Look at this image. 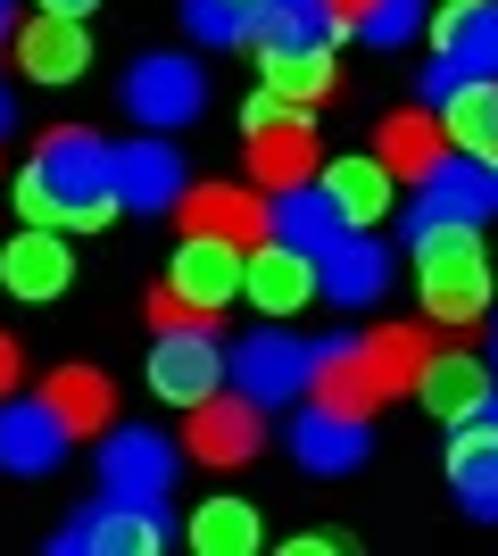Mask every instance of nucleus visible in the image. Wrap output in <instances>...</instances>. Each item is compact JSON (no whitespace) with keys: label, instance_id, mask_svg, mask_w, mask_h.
<instances>
[{"label":"nucleus","instance_id":"f257e3e1","mask_svg":"<svg viewBox=\"0 0 498 556\" xmlns=\"http://www.w3.org/2000/svg\"><path fill=\"white\" fill-rule=\"evenodd\" d=\"M17 216L25 225H59V232H100L117 216V150L84 125L34 141V159L17 175Z\"/></svg>","mask_w":498,"mask_h":556},{"label":"nucleus","instance_id":"f03ea898","mask_svg":"<svg viewBox=\"0 0 498 556\" xmlns=\"http://www.w3.org/2000/svg\"><path fill=\"white\" fill-rule=\"evenodd\" d=\"M416 232V275H424V307L432 325H482L490 316V257H482L474 225H407Z\"/></svg>","mask_w":498,"mask_h":556},{"label":"nucleus","instance_id":"7ed1b4c3","mask_svg":"<svg viewBox=\"0 0 498 556\" xmlns=\"http://www.w3.org/2000/svg\"><path fill=\"white\" fill-rule=\"evenodd\" d=\"M108 507H84L59 532V556H158L166 548V515L158 498H117V490H100Z\"/></svg>","mask_w":498,"mask_h":556},{"label":"nucleus","instance_id":"20e7f679","mask_svg":"<svg viewBox=\"0 0 498 556\" xmlns=\"http://www.w3.org/2000/svg\"><path fill=\"white\" fill-rule=\"evenodd\" d=\"M490 208H498V175L482 159L440 150V159L416 175V216H407V225H482Z\"/></svg>","mask_w":498,"mask_h":556},{"label":"nucleus","instance_id":"39448f33","mask_svg":"<svg viewBox=\"0 0 498 556\" xmlns=\"http://www.w3.org/2000/svg\"><path fill=\"white\" fill-rule=\"evenodd\" d=\"M308 366H316V341H291V332H250V341L225 357L241 399H258V407H283V399L308 391Z\"/></svg>","mask_w":498,"mask_h":556},{"label":"nucleus","instance_id":"423d86ee","mask_svg":"<svg viewBox=\"0 0 498 556\" xmlns=\"http://www.w3.org/2000/svg\"><path fill=\"white\" fill-rule=\"evenodd\" d=\"M200 100H208V84H200V67H191V59H175V50H150V59H133V75H125V109L142 116L150 134L191 125V116H200Z\"/></svg>","mask_w":498,"mask_h":556},{"label":"nucleus","instance_id":"0eeeda50","mask_svg":"<svg viewBox=\"0 0 498 556\" xmlns=\"http://www.w3.org/2000/svg\"><path fill=\"white\" fill-rule=\"evenodd\" d=\"M316 291H324L332 307H374L382 291H391V250L374 241V225L357 232V225H341L316 250Z\"/></svg>","mask_w":498,"mask_h":556},{"label":"nucleus","instance_id":"6e6552de","mask_svg":"<svg viewBox=\"0 0 498 556\" xmlns=\"http://www.w3.org/2000/svg\"><path fill=\"white\" fill-rule=\"evenodd\" d=\"M150 391L175 399V407H200L208 391H225V349H216V332L208 325L158 332V349H150Z\"/></svg>","mask_w":498,"mask_h":556},{"label":"nucleus","instance_id":"1a4fd4ad","mask_svg":"<svg viewBox=\"0 0 498 556\" xmlns=\"http://www.w3.org/2000/svg\"><path fill=\"white\" fill-rule=\"evenodd\" d=\"M75 282V250L59 225H25L17 241H0V291L25 307H50Z\"/></svg>","mask_w":498,"mask_h":556},{"label":"nucleus","instance_id":"9d476101","mask_svg":"<svg viewBox=\"0 0 498 556\" xmlns=\"http://www.w3.org/2000/svg\"><path fill=\"white\" fill-rule=\"evenodd\" d=\"M241 300L266 307V316H299L308 300H324V291H316V257L274 241V232L250 241V257H241Z\"/></svg>","mask_w":498,"mask_h":556},{"label":"nucleus","instance_id":"9b49d317","mask_svg":"<svg viewBox=\"0 0 498 556\" xmlns=\"http://www.w3.org/2000/svg\"><path fill=\"white\" fill-rule=\"evenodd\" d=\"M75 432L59 424L50 399H0V465L9 473H50V465H67Z\"/></svg>","mask_w":498,"mask_h":556},{"label":"nucleus","instance_id":"f8f14e48","mask_svg":"<svg viewBox=\"0 0 498 556\" xmlns=\"http://www.w3.org/2000/svg\"><path fill=\"white\" fill-rule=\"evenodd\" d=\"M166 291H183L200 316H225L241 291V250L233 241H208V232H183V250H175V266H166Z\"/></svg>","mask_w":498,"mask_h":556},{"label":"nucleus","instance_id":"ddd939ff","mask_svg":"<svg viewBox=\"0 0 498 556\" xmlns=\"http://www.w3.org/2000/svg\"><path fill=\"white\" fill-rule=\"evenodd\" d=\"M175 465L183 457H175L158 432H108V441H100V490H117V498H158L166 507Z\"/></svg>","mask_w":498,"mask_h":556},{"label":"nucleus","instance_id":"4468645a","mask_svg":"<svg viewBox=\"0 0 498 556\" xmlns=\"http://www.w3.org/2000/svg\"><path fill=\"white\" fill-rule=\"evenodd\" d=\"M183 232H208V241H266L274 232V216H266L258 191H241V184H183Z\"/></svg>","mask_w":498,"mask_h":556},{"label":"nucleus","instance_id":"2eb2a0df","mask_svg":"<svg viewBox=\"0 0 498 556\" xmlns=\"http://www.w3.org/2000/svg\"><path fill=\"white\" fill-rule=\"evenodd\" d=\"M416 399H424L440 424H465L490 407V366L474 349H424V374H416Z\"/></svg>","mask_w":498,"mask_h":556},{"label":"nucleus","instance_id":"dca6fc26","mask_svg":"<svg viewBox=\"0 0 498 556\" xmlns=\"http://www.w3.org/2000/svg\"><path fill=\"white\" fill-rule=\"evenodd\" d=\"M258 441H266L258 399L208 391L200 407H191V457H200V465H241V457H258Z\"/></svg>","mask_w":498,"mask_h":556},{"label":"nucleus","instance_id":"f3484780","mask_svg":"<svg viewBox=\"0 0 498 556\" xmlns=\"http://www.w3.org/2000/svg\"><path fill=\"white\" fill-rule=\"evenodd\" d=\"M308 399H316V407H332V416H374L382 382H374V366H366V349H357V341H316Z\"/></svg>","mask_w":498,"mask_h":556},{"label":"nucleus","instance_id":"a211bd4d","mask_svg":"<svg viewBox=\"0 0 498 556\" xmlns=\"http://www.w3.org/2000/svg\"><path fill=\"white\" fill-rule=\"evenodd\" d=\"M316 191L332 200V216H341V225L366 232V225H382V216H391L399 175H391L382 159H341V166H316Z\"/></svg>","mask_w":498,"mask_h":556},{"label":"nucleus","instance_id":"6ab92c4d","mask_svg":"<svg viewBox=\"0 0 498 556\" xmlns=\"http://www.w3.org/2000/svg\"><path fill=\"white\" fill-rule=\"evenodd\" d=\"M432 59L457 75H498V0H449L432 25Z\"/></svg>","mask_w":498,"mask_h":556},{"label":"nucleus","instance_id":"aec40b11","mask_svg":"<svg viewBox=\"0 0 498 556\" xmlns=\"http://www.w3.org/2000/svg\"><path fill=\"white\" fill-rule=\"evenodd\" d=\"M17 67L34 75V84H75V75L92 67V42H84V17H59V9H42V17L17 34Z\"/></svg>","mask_w":498,"mask_h":556},{"label":"nucleus","instance_id":"412c9836","mask_svg":"<svg viewBox=\"0 0 498 556\" xmlns=\"http://www.w3.org/2000/svg\"><path fill=\"white\" fill-rule=\"evenodd\" d=\"M291 457L308 465V473H357L366 465V416H332V407H316L291 424Z\"/></svg>","mask_w":498,"mask_h":556},{"label":"nucleus","instance_id":"4be33fe9","mask_svg":"<svg viewBox=\"0 0 498 556\" xmlns=\"http://www.w3.org/2000/svg\"><path fill=\"white\" fill-rule=\"evenodd\" d=\"M316 125L308 109L283 116V125H266V134H250V175H258L266 191H291V184H316Z\"/></svg>","mask_w":498,"mask_h":556},{"label":"nucleus","instance_id":"5701e85b","mask_svg":"<svg viewBox=\"0 0 498 556\" xmlns=\"http://www.w3.org/2000/svg\"><path fill=\"white\" fill-rule=\"evenodd\" d=\"M449 482H457V498H465L482 523H498V424L490 416H465V424H457Z\"/></svg>","mask_w":498,"mask_h":556},{"label":"nucleus","instance_id":"b1692460","mask_svg":"<svg viewBox=\"0 0 498 556\" xmlns=\"http://www.w3.org/2000/svg\"><path fill=\"white\" fill-rule=\"evenodd\" d=\"M440 134H449L465 159L498 166V75H465V84L440 100Z\"/></svg>","mask_w":498,"mask_h":556},{"label":"nucleus","instance_id":"393cba45","mask_svg":"<svg viewBox=\"0 0 498 556\" xmlns=\"http://www.w3.org/2000/svg\"><path fill=\"white\" fill-rule=\"evenodd\" d=\"M166 200H183V159H175L166 141H133V150H117V208L158 216Z\"/></svg>","mask_w":498,"mask_h":556},{"label":"nucleus","instance_id":"a878e982","mask_svg":"<svg viewBox=\"0 0 498 556\" xmlns=\"http://www.w3.org/2000/svg\"><path fill=\"white\" fill-rule=\"evenodd\" d=\"M42 399L59 407V424H67L75 441H100L108 416H117V391H108V374H92V366H59L42 382Z\"/></svg>","mask_w":498,"mask_h":556},{"label":"nucleus","instance_id":"bb28decb","mask_svg":"<svg viewBox=\"0 0 498 556\" xmlns=\"http://www.w3.org/2000/svg\"><path fill=\"white\" fill-rule=\"evenodd\" d=\"M440 150H449V134H440V116H432V109H399V116H382L374 159L391 166V175H407V184H416V175H424Z\"/></svg>","mask_w":498,"mask_h":556},{"label":"nucleus","instance_id":"cd10ccee","mask_svg":"<svg viewBox=\"0 0 498 556\" xmlns=\"http://www.w3.org/2000/svg\"><path fill=\"white\" fill-rule=\"evenodd\" d=\"M266 84L283 100H299V109H316V100L332 92V50L324 42H266Z\"/></svg>","mask_w":498,"mask_h":556},{"label":"nucleus","instance_id":"c85d7f7f","mask_svg":"<svg viewBox=\"0 0 498 556\" xmlns=\"http://www.w3.org/2000/svg\"><path fill=\"white\" fill-rule=\"evenodd\" d=\"M357 349H366L382 399H407V391H416V374H424V332H416V325H374V332H357Z\"/></svg>","mask_w":498,"mask_h":556},{"label":"nucleus","instance_id":"c756f323","mask_svg":"<svg viewBox=\"0 0 498 556\" xmlns=\"http://www.w3.org/2000/svg\"><path fill=\"white\" fill-rule=\"evenodd\" d=\"M266 216H274V241H291V250H324L332 232H341V216H332V200L316 184H291V191H274L266 200Z\"/></svg>","mask_w":498,"mask_h":556},{"label":"nucleus","instance_id":"7c9ffc66","mask_svg":"<svg viewBox=\"0 0 498 556\" xmlns=\"http://www.w3.org/2000/svg\"><path fill=\"white\" fill-rule=\"evenodd\" d=\"M258 540H266V523H258L250 498H208V507L191 515V548L200 556H250Z\"/></svg>","mask_w":498,"mask_h":556},{"label":"nucleus","instance_id":"2f4dec72","mask_svg":"<svg viewBox=\"0 0 498 556\" xmlns=\"http://www.w3.org/2000/svg\"><path fill=\"white\" fill-rule=\"evenodd\" d=\"M332 34H341V9L332 0H258V34L250 42H324L332 50Z\"/></svg>","mask_w":498,"mask_h":556},{"label":"nucleus","instance_id":"473e14b6","mask_svg":"<svg viewBox=\"0 0 498 556\" xmlns=\"http://www.w3.org/2000/svg\"><path fill=\"white\" fill-rule=\"evenodd\" d=\"M183 25H191V42L233 50L258 34V0H183Z\"/></svg>","mask_w":498,"mask_h":556},{"label":"nucleus","instance_id":"72a5a7b5","mask_svg":"<svg viewBox=\"0 0 498 556\" xmlns=\"http://www.w3.org/2000/svg\"><path fill=\"white\" fill-rule=\"evenodd\" d=\"M349 25H357V42H416V25H424V0H357L349 9Z\"/></svg>","mask_w":498,"mask_h":556},{"label":"nucleus","instance_id":"f704fd0d","mask_svg":"<svg viewBox=\"0 0 498 556\" xmlns=\"http://www.w3.org/2000/svg\"><path fill=\"white\" fill-rule=\"evenodd\" d=\"M283 116H299V100H283L266 84V92H250V109H241V134H266V125H283Z\"/></svg>","mask_w":498,"mask_h":556},{"label":"nucleus","instance_id":"c9c22d12","mask_svg":"<svg viewBox=\"0 0 498 556\" xmlns=\"http://www.w3.org/2000/svg\"><path fill=\"white\" fill-rule=\"evenodd\" d=\"M150 325H158V332H175V325H208V316H200V307H191L183 291H166V282H158V291H150Z\"/></svg>","mask_w":498,"mask_h":556},{"label":"nucleus","instance_id":"e433bc0d","mask_svg":"<svg viewBox=\"0 0 498 556\" xmlns=\"http://www.w3.org/2000/svg\"><path fill=\"white\" fill-rule=\"evenodd\" d=\"M17 391V341H9V332H0V399Z\"/></svg>","mask_w":498,"mask_h":556},{"label":"nucleus","instance_id":"4c0bfd02","mask_svg":"<svg viewBox=\"0 0 498 556\" xmlns=\"http://www.w3.org/2000/svg\"><path fill=\"white\" fill-rule=\"evenodd\" d=\"M34 9H59V17H84V9H92V0H34Z\"/></svg>","mask_w":498,"mask_h":556},{"label":"nucleus","instance_id":"58836bf2","mask_svg":"<svg viewBox=\"0 0 498 556\" xmlns=\"http://www.w3.org/2000/svg\"><path fill=\"white\" fill-rule=\"evenodd\" d=\"M9 34H17V9H9V0H0V42H9Z\"/></svg>","mask_w":498,"mask_h":556},{"label":"nucleus","instance_id":"ea45409f","mask_svg":"<svg viewBox=\"0 0 498 556\" xmlns=\"http://www.w3.org/2000/svg\"><path fill=\"white\" fill-rule=\"evenodd\" d=\"M0 134H9V92H0Z\"/></svg>","mask_w":498,"mask_h":556},{"label":"nucleus","instance_id":"a19ab883","mask_svg":"<svg viewBox=\"0 0 498 556\" xmlns=\"http://www.w3.org/2000/svg\"><path fill=\"white\" fill-rule=\"evenodd\" d=\"M482 416H490V424H498V391H490V407H482Z\"/></svg>","mask_w":498,"mask_h":556},{"label":"nucleus","instance_id":"79ce46f5","mask_svg":"<svg viewBox=\"0 0 498 556\" xmlns=\"http://www.w3.org/2000/svg\"><path fill=\"white\" fill-rule=\"evenodd\" d=\"M490 175H498V166H490Z\"/></svg>","mask_w":498,"mask_h":556}]
</instances>
